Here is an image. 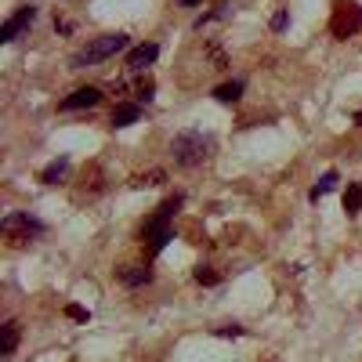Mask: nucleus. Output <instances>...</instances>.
<instances>
[{"label":"nucleus","instance_id":"f257e3e1","mask_svg":"<svg viewBox=\"0 0 362 362\" xmlns=\"http://www.w3.org/2000/svg\"><path fill=\"white\" fill-rule=\"evenodd\" d=\"M127 37L124 33H109V37H98V40H90L83 51H76L73 58H69V66L73 69H87V66H95V62H102V58H112V54H119V51H127Z\"/></svg>","mask_w":362,"mask_h":362},{"label":"nucleus","instance_id":"f03ea898","mask_svg":"<svg viewBox=\"0 0 362 362\" xmlns=\"http://www.w3.org/2000/svg\"><path fill=\"white\" fill-rule=\"evenodd\" d=\"M206 148H210V141H206L199 131H181V134L170 141V156H174L177 167H196V163L206 160Z\"/></svg>","mask_w":362,"mask_h":362},{"label":"nucleus","instance_id":"7ed1b4c3","mask_svg":"<svg viewBox=\"0 0 362 362\" xmlns=\"http://www.w3.org/2000/svg\"><path fill=\"white\" fill-rule=\"evenodd\" d=\"M362 29V8L355 4V0H337L334 4V15H329V33H334L337 40H348L355 37Z\"/></svg>","mask_w":362,"mask_h":362},{"label":"nucleus","instance_id":"20e7f679","mask_svg":"<svg viewBox=\"0 0 362 362\" xmlns=\"http://www.w3.org/2000/svg\"><path fill=\"white\" fill-rule=\"evenodd\" d=\"M170 239H174V225H170L167 214H160V210H156V214L141 225V243H145L148 254L156 257V254H163V247L170 243Z\"/></svg>","mask_w":362,"mask_h":362},{"label":"nucleus","instance_id":"39448f33","mask_svg":"<svg viewBox=\"0 0 362 362\" xmlns=\"http://www.w3.org/2000/svg\"><path fill=\"white\" fill-rule=\"evenodd\" d=\"M0 232H4L11 243H25L29 235H40L44 225L37 218H29V214H8L4 221H0Z\"/></svg>","mask_w":362,"mask_h":362},{"label":"nucleus","instance_id":"423d86ee","mask_svg":"<svg viewBox=\"0 0 362 362\" xmlns=\"http://www.w3.org/2000/svg\"><path fill=\"white\" fill-rule=\"evenodd\" d=\"M33 18H37V8H33V4H25L15 18H8L4 25H0V44H11L25 25H33Z\"/></svg>","mask_w":362,"mask_h":362},{"label":"nucleus","instance_id":"0eeeda50","mask_svg":"<svg viewBox=\"0 0 362 362\" xmlns=\"http://www.w3.org/2000/svg\"><path fill=\"white\" fill-rule=\"evenodd\" d=\"M98 102H102V90H98V87H76L73 95L62 102V109H66V112H76V109H95Z\"/></svg>","mask_w":362,"mask_h":362},{"label":"nucleus","instance_id":"6e6552de","mask_svg":"<svg viewBox=\"0 0 362 362\" xmlns=\"http://www.w3.org/2000/svg\"><path fill=\"white\" fill-rule=\"evenodd\" d=\"M116 279L124 283V286H148V283H153V268H145V264H124V268H116Z\"/></svg>","mask_w":362,"mask_h":362},{"label":"nucleus","instance_id":"1a4fd4ad","mask_svg":"<svg viewBox=\"0 0 362 362\" xmlns=\"http://www.w3.org/2000/svg\"><path fill=\"white\" fill-rule=\"evenodd\" d=\"M156 54H160V44H138V47L127 54V69H134V73L148 69V66L156 62Z\"/></svg>","mask_w":362,"mask_h":362},{"label":"nucleus","instance_id":"9d476101","mask_svg":"<svg viewBox=\"0 0 362 362\" xmlns=\"http://www.w3.org/2000/svg\"><path fill=\"white\" fill-rule=\"evenodd\" d=\"M141 119V105L138 102H124V105H116L112 109V127H131Z\"/></svg>","mask_w":362,"mask_h":362},{"label":"nucleus","instance_id":"9b49d317","mask_svg":"<svg viewBox=\"0 0 362 362\" xmlns=\"http://www.w3.org/2000/svg\"><path fill=\"white\" fill-rule=\"evenodd\" d=\"M214 98H218L221 105H235L239 98H243V80H232V83L214 87Z\"/></svg>","mask_w":362,"mask_h":362},{"label":"nucleus","instance_id":"f8f14e48","mask_svg":"<svg viewBox=\"0 0 362 362\" xmlns=\"http://www.w3.org/2000/svg\"><path fill=\"white\" fill-rule=\"evenodd\" d=\"M66 174H69V160L62 156V160H54V163H47V167L40 170V181H44V185H58Z\"/></svg>","mask_w":362,"mask_h":362},{"label":"nucleus","instance_id":"ddd939ff","mask_svg":"<svg viewBox=\"0 0 362 362\" xmlns=\"http://www.w3.org/2000/svg\"><path fill=\"white\" fill-rule=\"evenodd\" d=\"M0 329H4V344H0V355L11 358V355H15V348H18V322H15V319H8Z\"/></svg>","mask_w":362,"mask_h":362},{"label":"nucleus","instance_id":"4468645a","mask_svg":"<svg viewBox=\"0 0 362 362\" xmlns=\"http://www.w3.org/2000/svg\"><path fill=\"white\" fill-rule=\"evenodd\" d=\"M334 189H337V170H326V174L319 177V185L308 192V199H312V203H319L326 192H334Z\"/></svg>","mask_w":362,"mask_h":362},{"label":"nucleus","instance_id":"2eb2a0df","mask_svg":"<svg viewBox=\"0 0 362 362\" xmlns=\"http://www.w3.org/2000/svg\"><path fill=\"white\" fill-rule=\"evenodd\" d=\"M344 210H348V218H355L362 210V185H348L344 189Z\"/></svg>","mask_w":362,"mask_h":362},{"label":"nucleus","instance_id":"dca6fc26","mask_svg":"<svg viewBox=\"0 0 362 362\" xmlns=\"http://www.w3.org/2000/svg\"><path fill=\"white\" fill-rule=\"evenodd\" d=\"M192 279L199 283V286H218V272L214 268H210V264H196V272H192Z\"/></svg>","mask_w":362,"mask_h":362},{"label":"nucleus","instance_id":"f3484780","mask_svg":"<svg viewBox=\"0 0 362 362\" xmlns=\"http://www.w3.org/2000/svg\"><path fill=\"white\" fill-rule=\"evenodd\" d=\"M206 58H210V69H228V54L218 44H206Z\"/></svg>","mask_w":362,"mask_h":362},{"label":"nucleus","instance_id":"a211bd4d","mask_svg":"<svg viewBox=\"0 0 362 362\" xmlns=\"http://www.w3.org/2000/svg\"><path fill=\"white\" fill-rule=\"evenodd\" d=\"M163 181H167V170L153 167V170H145V174H138V177H134V185H163Z\"/></svg>","mask_w":362,"mask_h":362},{"label":"nucleus","instance_id":"6ab92c4d","mask_svg":"<svg viewBox=\"0 0 362 362\" xmlns=\"http://www.w3.org/2000/svg\"><path fill=\"white\" fill-rule=\"evenodd\" d=\"M243 334H247V329L235 326V322L232 326H214V337H243Z\"/></svg>","mask_w":362,"mask_h":362},{"label":"nucleus","instance_id":"aec40b11","mask_svg":"<svg viewBox=\"0 0 362 362\" xmlns=\"http://www.w3.org/2000/svg\"><path fill=\"white\" fill-rule=\"evenodd\" d=\"M66 315H69V319H76V322H87V319H90V312H87V308H80V305H66Z\"/></svg>","mask_w":362,"mask_h":362},{"label":"nucleus","instance_id":"412c9836","mask_svg":"<svg viewBox=\"0 0 362 362\" xmlns=\"http://www.w3.org/2000/svg\"><path fill=\"white\" fill-rule=\"evenodd\" d=\"M286 22H290V15H286V11H276V15H272V29H276V33H283Z\"/></svg>","mask_w":362,"mask_h":362},{"label":"nucleus","instance_id":"4be33fe9","mask_svg":"<svg viewBox=\"0 0 362 362\" xmlns=\"http://www.w3.org/2000/svg\"><path fill=\"white\" fill-rule=\"evenodd\" d=\"M153 90H156V87H153V80H145V83L138 87V102H148V98H153Z\"/></svg>","mask_w":362,"mask_h":362},{"label":"nucleus","instance_id":"5701e85b","mask_svg":"<svg viewBox=\"0 0 362 362\" xmlns=\"http://www.w3.org/2000/svg\"><path fill=\"white\" fill-rule=\"evenodd\" d=\"M181 4H185V8H196V4H199V0H181Z\"/></svg>","mask_w":362,"mask_h":362},{"label":"nucleus","instance_id":"b1692460","mask_svg":"<svg viewBox=\"0 0 362 362\" xmlns=\"http://www.w3.org/2000/svg\"><path fill=\"white\" fill-rule=\"evenodd\" d=\"M355 124H358V127H362V109H358V112H355Z\"/></svg>","mask_w":362,"mask_h":362}]
</instances>
